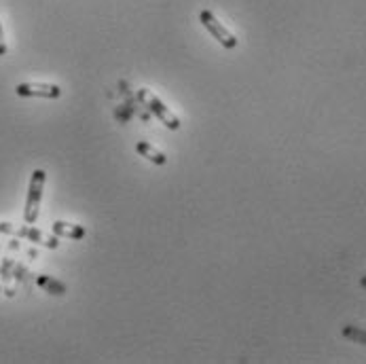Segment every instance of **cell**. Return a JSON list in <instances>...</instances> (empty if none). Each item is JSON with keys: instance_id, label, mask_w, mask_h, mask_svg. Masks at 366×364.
Wrapping results in <instances>:
<instances>
[{"instance_id": "obj_1", "label": "cell", "mask_w": 366, "mask_h": 364, "mask_svg": "<svg viewBox=\"0 0 366 364\" xmlns=\"http://www.w3.org/2000/svg\"><path fill=\"white\" fill-rule=\"evenodd\" d=\"M45 180H47L45 170H34V172H32L30 187H28V199H25V208H23V221H25V225H34L36 218H38Z\"/></svg>"}, {"instance_id": "obj_2", "label": "cell", "mask_w": 366, "mask_h": 364, "mask_svg": "<svg viewBox=\"0 0 366 364\" xmlns=\"http://www.w3.org/2000/svg\"><path fill=\"white\" fill-rule=\"evenodd\" d=\"M138 100H140V104H144L146 106V110H150V115H155L167 129H180V119L155 95V93H150L148 89H140L138 91Z\"/></svg>"}, {"instance_id": "obj_3", "label": "cell", "mask_w": 366, "mask_h": 364, "mask_svg": "<svg viewBox=\"0 0 366 364\" xmlns=\"http://www.w3.org/2000/svg\"><path fill=\"white\" fill-rule=\"evenodd\" d=\"M199 21L208 28V32H210L225 49H235V47H237V38L216 19V15H214L212 11H208V8L201 11V13H199Z\"/></svg>"}, {"instance_id": "obj_4", "label": "cell", "mask_w": 366, "mask_h": 364, "mask_svg": "<svg viewBox=\"0 0 366 364\" xmlns=\"http://www.w3.org/2000/svg\"><path fill=\"white\" fill-rule=\"evenodd\" d=\"M15 93L21 98H49L57 100L61 95V89L57 85H47V83H19L15 87Z\"/></svg>"}, {"instance_id": "obj_5", "label": "cell", "mask_w": 366, "mask_h": 364, "mask_svg": "<svg viewBox=\"0 0 366 364\" xmlns=\"http://www.w3.org/2000/svg\"><path fill=\"white\" fill-rule=\"evenodd\" d=\"M13 235H17V237H21V240H28V242H32V244H36V246L51 248V250L59 248V237H57V235L49 237V235H45L42 231H38V229H34V227L13 229Z\"/></svg>"}, {"instance_id": "obj_6", "label": "cell", "mask_w": 366, "mask_h": 364, "mask_svg": "<svg viewBox=\"0 0 366 364\" xmlns=\"http://www.w3.org/2000/svg\"><path fill=\"white\" fill-rule=\"evenodd\" d=\"M51 231H53V235L66 237V240H83L85 237V229L81 225H70L64 221H55L51 225Z\"/></svg>"}, {"instance_id": "obj_7", "label": "cell", "mask_w": 366, "mask_h": 364, "mask_svg": "<svg viewBox=\"0 0 366 364\" xmlns=\"http://www.w3.org/2000/svg\"><path fill=\"white\" fill-rule=\"evenodd\" d=\"M136 151H138V155H142V157H146L150 163H155V165H165L167 163V157L163 155V153H159L157 148H153L148 142H144V140H140V142H136Z\"/></svg>"}, {"instance_id": "obj_8", "label": "cell", "mask_w": 366, "mask_h": 364, "mask_svg": "<svg viewBox=\"0 0 366 364\" xmlns=\"http://www.w3.org/2000/svg\"><path fill=\"white\" fill-rule=\"evenodd\" d=\"M36 284H38L40 288H45V293H49V295H57V297L66 295V286H64L61 282H57L55 278L38 276V278H36Z\"/></svg>"}, {"instance_id": "obj_9", "label": "cell", "mask_w": 366, "mask_h": 364, "mask_svg": "<svg viewBox=\"0 0 366 364\" xmlns=\"http://www.w3.org/2000/svg\"><path fill=\"white\" fill-rule=\"evenodd\" d=\"M343 337H348L350 341H356L360 346H366V331L358 329V327H343Z\"/></svg>"}, {"instance_id": "obj_10", "label": "cell", "mask_w": 366, "mask_h": 364, "mask_svg": "<svg viewBox=\"0 0 366 364\" xmlns=\"http://www.w3.org/2000/svg\"><path fill=\"white\" fill-rule=\"evenodd\" d=\"M13 267H15V261L13 259H6L0 265V282H8L13 278Z\"/></svg>"}, {"instance_id": "obj_11", "label": "cell", "mask_w": 366, "mask_h": 364, "mask_svg": "<svg viewBox=\"0 0 366 364\" xmlns=\"http://www.w3.org/2000/svg\"><path fill=\"white\" fill-rule=\"evenodd\" d=\"M25 274H28V269H25V265H21V263H15V267H13V280H15V284L19 286L23 280H25Z\"/></svg>"}, {"instance_id": "obj_12", "label": "cell", "mask_w": 366, "mask_h": 364, "mask_svg": "<svg viewBox=\"0 0 366 364\" xmlns=\"http://www.w3.org/2000/svg\"><path fill=\"white\" fill-rule=\"evenodd\" d=\"M6 53V42H4V32H2V23H0V55Z\"/></svg>"}, {"instance_id": "obj_13", "label": "cell", "mask_w": 366, "mask_h": 364, "mask_svg": "<svg viewBox=\"0 0 366 364\" xmlns=\"http://www.w3.org/2000/svg\"><path fill=\"white\" fill-rule=\"evenodd\" d=\"M8 248H11V250H19V242H17V240H11Z\"/></svg>"}, {"instance_id": "obj_14", "label": "cell", "mask_w": 366, "mask_h": 364, "mask_svg": "<svg viewBox=\"0 0 366 364\" xmlns=\"http://www.w3.org/2000/svg\"><path fill=\"white\" fill-rule=\"evenodd\" d=\"M360 286H362V288H366V276L362 278V280H360Z\"/></svg>"}, {"instance_id": "obj_15", "label": "cell", "mask_w": 366, "mask_h": 364, "mask_svg": "<svg viewBox=\"0 0 366 364\" xmlns=\"http://www.w3.org/2000/svg\"><path fill=\"white\" fill-rule=\"evenodd\" d=\"M0 250H2V246H0Z\"/></svg>"}]
</instances>
